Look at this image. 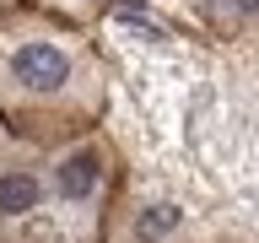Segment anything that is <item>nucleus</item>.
<instances>
[{
    "label": "nucleus",
    "mask_w": 259,
    "mask_h": 243,
    "mask_svg": "<svg viewBox=\"0 0 259 243\" xmlns=\"http://www.w3.org/2000/svg\"><path fill=\"white\" fill-rule=\"evenodd\" d=\"M113 70L87 27L32 6H0V119L38 146L76 141L103 125Z\"/></svg>",
    "instance_id": "obj_1"
},
{
    "label": "nucleus",
    "mask_w": 259,
    "mask_h": 243,
    "mask_svg": "<svg viewBox=\"0 0 259 243\" xmlns=\"http://www.w3.org/2000/svg\"><path fill=\"white\" fill-rule=\"evenodd\" d=\"M124 178H130V162L103 125L76 141L49 146V162H44L49 243H103Z\"/></svg>",
    "instance_id": "obj_2"
},
{
    "label": "nucleus",
    "mask_w": 259,
    "mask_h": 243,
    "mask_svg": "<svg viewBox=\"0 0 259 243\" xmlns=\"http://www.w3.org/2000/svg\"><path fill=\"white\" fill-rule=\"evenodd\" d=\"M103 243H205V238L194 232L189 206H184L167 184L141 178L135 168H130L124 189H119V200H113V216H108Z\"/></svg>",
    "instance_id": "obj_3"
},
{
    "label": "nucleus",
    "mask_w": 259,
    "mask_h": 243,
    "mask_svg": "<svg viewBox=\"0 0 259 243\" xmlns=\"http://www.w3.org/2000/svg\"><path fill=\"white\" fill-rule=\"evenodd\" d=\"M49 146L11 135L0 151V243H49V194H44Z\"/></svg>",
    "instance_id": "obj_4"
},
{
    "label": "nucleus",
    "mask_w": 259,
    "mask_h": 243,
    "mask_svg": "<svg viewBox=\"0 0 259 243\" xmlns=\"http://www.w3.org/2000/svg\"><path fill=\"white\" fill-rule=\"evenodd\" d=\"M184 11L222 49L243 44V38H259V0H184Z\"/></svg>",
    "instance_id": "obj_5"
},
{
    "label": "nucleus",
    "mask_w": 259,
    "mask_h": 243,
    "mask_svg": "<svg viewBox=\"0 0 259 243\" xmlns=\"http://www.w3.org/2000/svg\"><path fill=\"white\" fill-rule=\"evenodd\" d=\"M222 54H227V65H232V81L243 87V97L259 108V38H243V44L222 49Z\"/></svg>",
    "instance_id": "obj_6"
},
{
    "label": "nucleus",
    "mask_w": 259,
    "mask_h": 243,
    "mask_svg": "<svg viewBox=\"0 0 259 243\" xmlns=\"http://www.w3.org/2000/svg\"><path fill=\"white\" fill-rule=\"evenodd\" d=\"M32 6H44V11L65 16V22H76V27H87V32L113 11V0H32Z\"/></svg>",
    "instance_id": "obj_7"
},
{
    "label": "nucleus",
    "mask_w": 259,
    "mask_h": 243,
    "mask_svg": "<svg viewBox=\"0 0 259 243\" xmlns=\"http://www.w3.org/2000/svg\"><path fill=\"white\" fill-rule=\"evenodd\" d=\"M6 141H11V130H6V119H0V151H6Z\"/></svg>",
    "instance_id": "obj_8"
},
{
    "label": "nucleus",
    "mask_w": 259,
    "mask_h": 243,
    "mask_svg": "<svg viewBox=\"0 0 259 243\" xmlns=\"http://www.w3.org/2000/svg\"><path fill=\"white\" fill-rule=\"evenodd\" d=\"M216 243H248V238H216Z\"/></svg>",
    "instance_id": "obj_9"
},
{
    "label": "nucleus",
    "mask_w": 259,
    "mask_h": 243,
    "mask_svg": "<svg viewBox=\"0 0 259 243\" xmlns=\"http://www.w3.org/2000/svg\"><path fill=\"white\" fill-rule=\"evenodd\" d=\"M0 6H6V0H0Z\"/></svg>",
    "instance_id": "obj_10"
}]
</instances>
